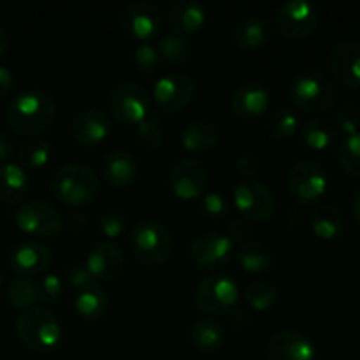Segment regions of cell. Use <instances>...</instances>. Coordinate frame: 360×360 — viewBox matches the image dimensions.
I'll list each match as a JSON object with an SVG mask.
<instances>
[{
	"label": "cell",
	"instance_id": "obj_23",
	"mask_svg": "<svg viewBox=\"0 0 360 360\" xmlns=\"http://www.w3.org/2000/svg\"><path fill=\"white\" fill-rule=\"evenodd\" d=\"M102 174L109 185L125 188L137 179L139 164L129 150H112L102 160Z\"/></svg>",
	"mask_w": 360,
	"mask_h": 360
},
{
	"label": "cell",
	"instance_id": "obj_33",
	"mask_svg": "<svg viewBox=\"0 0 360 360\" xmlns=\"http://www.w3.org/2000/svg\"><path fill=\"white\" fill-rule=\"evenodd\" d=\"M280 299V288L271 280H255L246 287L245 301L255 311H267Z\"/></svg>",
	"mask_w": 360,
	"mask_h": 360
},
{
	"label": "cell",
	"instance_id": "obj_38",
	"mask_svg": "<svg viewBox=\"0 0 360 360\" xmlns=\"http://www.w3.org/2000/svg\"><path fill=\"white\" fill-rule=\"evenodd\" d=\"M134 136H136L137 144L146 148V150H155V148L160 146L164 134H162V127L157 116L150 112L143 122L137 123Z\"/></svg>",
	"mask_w": 360,
	"mask_h": 360
},
{
	"label": "cell",
	"instance_id": "obj_8",
	"mask_svg": "<svg viewBox=\"0 0 360 360\" xmlns=\"http://www.w3.org/2000/svg\"><path fill=\"white\" fill-rule=\"evenodd\" d=\"M287 188L299 204L316 202L329 188V176L319 162L302 158L294 162L287 172Z\"/></svg>",
	"mask_w": 360,
	"mask_h": 360
},
{
	"label": "cell",
	"instance_id": "obj_41",
	"mask_svg": "<svg viewBox=\"0 0 360 360\" xmlns=\"http://www.w3.org/2000/svg\"><path fill=\"white\" fill-rule=\"evenodd\" d=\"M200 210L206 217L218 220V218H224L229 213V200L225 193L218 192V190L204 192L200 195Z\"/></svg>",
	"mask_w": 360,
	"mask_h": 360
},
{
	"label": "cell",
	"instance_id": "obj_37",
	"mask_svg": "<svg viewBox=\"0 0 360 360\" xmlns=\"http://www.w3.org/2000/svg\"><path fill=\"white\" fill-rule=\"evenodd\" d=\"M269 132L273 134L276 139H288L295 134V130L299 129V116L288 105H281V108L274 109L269 116Z\"/></svg>",
	"mask_w": 360,
	"mask_h": 360
},
{
	"label": "cell",
	"instance_id": "obj_53",
	"mask_svg": "<svg viewBox=\"0 0 360 360\" xmlns=\"http://www.w3.org/2000/svg\"><path fill=\"white\" fill-rule=\"evenodd\" d=\"M0 287H2V276H0Z\"/></svg>",
	"mask_w": 360,
	"mask_h": 360
},
{
	"label": "cell",
	"instance_id": "obj_9",
	"mask_svg": "<svg viewBox=\"0 0 360 360\" xmlns=\"http://www.w3.org/2000/svg\"><path fill=\"white\" fill-rule=\"evenodd\" d=\"M109 111L118 122L137 125L151 112V97L136 81H118L109 94Z\"/></svg>",
	"mask_w": 360,
	"mask_h": 360
},
{
	"label": "cell",
	"instance_id": "obj_48",
	"mask_svg": "<svg viewBox=\"0 0 360 360\" xmlns=\"http://www.w3.org/2000/svg\"><path fill=\"white\" fill-rule=\"evenodd\" d=\"M16 84V77H14L13 70L7 65H0V97L11 94Z\"/></svg>",
	"mask_w": 360,
	"mask_h": 360
},
{
	"label": "cell",
	"instance_id": "obj_32",
	"mask_svg": "<svg viewBox=\"0 0 360 360\" xmlns=\"http://www.w3.org/2000/svg\"><path fill=\"white\" fill-rule=\"evenodd\" d=\"M53 153V146L46 137L35 136L28 137L18 148V160L23 169H42L49 162Z\"/></svg>",
	"mask_w": 360,
	"mask_h": 360
},
{
	"label": "cell",
	"instance_id": "obj_42",
	"mask_svg": "<svg viewBox=\"0 0 360 360\" xmlns=\"http://www.w3.org/2000/svg\"><path fill=\"white\" fill-rule=\"evenodd\" d=\"M336 129L345 132L347 136L357 134L360 129V108L352 104V102H345L336 112Z\"/></svg>",
	"mask_w": 360,
	"mask_h": 360
},
{
	"label": "cell",
	"instance_id": "obj_11",
	"mask_svg": "<svg viewBox=\"0 0 360 360\" xmlns=\"http://www.w3.org/2000/svg\"><path fill=\"white\" fill-rule=\"evenodd\" d=\"M236 207L246 220L264 221L273 217L276 210L274 192L259 179H241L234 188Z\"/></svg>",
	"mask_w": 360,
	"mask_h": 360
},
{
	"label": "cell",
	"instance_id": "obj_44",
	"mask_svg": "<svg viewBox=\"0 0 360 360\" xmlns=\"http://www.w3.org/2000/svg\"><path fill=\"white\" fill-rule=\"evenodd\" d=\"M65 280L70 287H74L76 290L86 287V285L94 283V276L90 274V271L86 269V266L81 262H72L65 267Z\"/></svg>",
	"mask_w": 360,
	"mask_h": 360
},
{
	"label": "cell",
	"instance_id": "obj_13",
	"mask_svg": "<svg viewBox=\"0 0 360 360\" xmlns=\"http://www.w3.org/2000/svg\"><path fill=\"white\" fill-rule=\"evenodd\" d=\"M195 97V81L185 72H167L157 79L153 86V98L158 109L174 112L186 108Z\"/></svg>",
	"mask_w": 360,
	"mask_h": 360
},
{
	"label": "cell",
	"instance_id": "obj_3",
	"mask_svg": "<svg viewBox=\"0 0 360 360\" xmlns=\"http://www.w3.org/2000/svg\"><path fill=\"white\" fill-rule=\"evenodd\" d=\"M49 190L60 202L79 207L97 199L101 183L90 165L81 162H67L53 172Z\"/></svg>",
	"mask_w": 360,
	"mask_h": 360
},
{
	"label": "cell",
	"instance_id": "obj_51",
	"mask_svg": "<svg viewBox=\"0 0 360 360\" xmlns=\"http://www.w3.org/2000/svg\"><path fill=\"white\" fill-rule=\"evenodd\" d=\"M350 211H352V214H354L355 220H357L360 224V188L354 193V197H352Z\"/></svg>",
	"mask_w": 360,
	"mask_h": 360
},
{
	"label": "cell",
	"instance_id": "obj_21",
	"mask_svg": "<svg viewBox=\"0 0 360 360\" xmlns=\"http://www.w3.org/2000/svg\"><path fill=\"white\" fill-rule=\"evenodd\" d=\"M271 102L269 88L260 81H245L234 90L231 98L232 111L243 120H255Z\"/></svg>",
	"mask_w": 360,
	"mask_h": 360
},
{
	"label": "cell",
	"instance_id": "obj_26",
	"mask_svg": "<svg viewBox=\"0 0 360 360\" xmlns=\"http://www.w3.org/2000/svg\"><path fill=\"white\" fill-rule=\"evenodd\" d=\"M273 34V25L262 14H252L246 16L236 25L234 39L241 48L255 49L267 44Z\"/></svg>",
	"mask_w": 360,
	"mask_h": 360
},
{
	"label": "cell",
	"instance_id": "obj_39",
	"mask_svg": "<svg viewBox=\"0 0 360 360\" xmlns=\"http://www.w3.org/2000/svg\"><path fill=\"white\" fill-rule=\"evenodd\" d=\"M97 225L105 238H118L129 227V218L120 210H105L98 214Z\"/></svg>",
	"mask_w": 360,
	"mask_h": 360
},
{
	"label": "cell",
	"instance_id": "obj_25",
	"mask_svg": "<svg viewBox=\"0 0 360 360\" xmlns=\"http://www.w3.org/2000/svg\"><path fill=\"white\" fill-rule=\"evenodd\" d=\"M30 179L20 164L7 162L0 165V202L16 204L27 197Z\"/></svg>",
	"mask_w": 360,
	"mask_h": 360
},
{
	"label": "cell",
	"instance_id": "obj_19",
	"mask_svg": "<svg viewBox=\"0 0 360 360\" xmlns=\"http://www.w3.org/2000/svg\"><path fill=\"white\" fill-rule=\"evenodd\" d=\"M329 67L338 83L352 90L360 88V42L355 39L340 42L330 53Z\"/></svg>",
	"mask_w": 360,
	"mask_h": 360
},
{
	"label": "cell",
	"instance_id": "obj_7",
	"mask_svg": "<svg viewBox=\"0 0 360 360\" xmlns=\"http://www.w3.org/2000/svg\"><path fill=\"white\" fill-rule=\"evenodd\" d=\"M18 229L35 238H53L65 225L62 211L49 200L32 199L14 211Z\"/></svg>",
	"mask_w": 360,
	"mask_h": 360
},
{
	"label": "cell",
	"instance_id": "obj_52",
	"mask_svg": "<svg viewBox=\"0 0 360 360\" xmlns=\"http://www.w3.org/2000/svg\"><path fill=\"white\" fill-rule=\"evenodd\" d=\"M7 48H9V37H7V34L4 32V28L0 27V58L6 55Z\"/></svg>",
	"mask_w": 360,
	"mask_h": 360
},
{
	"label": "cell",
	"instance_id": "obj_20",
	"mask_svg": "<svg viewBox=\"0 0 360 360\" xmlns=\"http://www.w3.org/2000/svg\"><path fill=\"white\" fill-rule=\"evenodd\" d=\"M74 141L84 146L102 143L111 134V118L101 108H86L77 112L70 125Z\"/></svg>",
	"mask_w": 360,
	"mask_h": 360
},
{
	"label": "cell",
	"instance_id": "obj_27",
	"mask_svg": "<svg viewBox=\"0 0 360 360\" xmlns=\"http://www.w3.org/2000/svg\"><path fill=\"white\" fill-rule=\"evenodd\" d=\"M220 141V130L214 123L206 120H197L188 123L181 132V144L192 153H207Z\"/></svg>",
	"mask_w": 360,
	"mask_h": 360
},
{
	"label": "cell",
	"instance_id": "obj_24",
	"mask_svg": "<svg viewBox=\"0 0 360 360\" xmlns=\"http://www.w3.org/2000/svg\"><path fill=\"white\" fill-rule=\"evenodd\" d=\"M190 341L200 354H217L225 343V329L217 319L202 316L190 327Z\"/></svg>",
	"mask_w": 360,
	"mask_h": 360
},
{
	"label": "cell",
	"instance_id": "obj_36",
	"mask_svg": "<svg viewBox=\"0 0 360 360\" xmlns=\"http://www.w3.org/2000/svg\"><path fill=\"white\" fill-rule=\"evenodd\" d=\"M336 153L341 169L352 178L360 179V132L340 141Z\"/></svg>",
	"mask_w": 360,
	"mask_h": 360
},
{
	"label": "cell",
	"instance_id": "obj_6",
	"mask_svg": "<svg viewBox=\"0 0 360 360\" xmlns=\"http://www.w3.org/2000/svg\"><path fill=\"white\" fill-rule=\"evenodd\" d=\"M239 299L238 281L227 273H213L197 283L193 301L207 315H221L236 308Z\"/></svg>",
	"mask_w": 360,
	"mask_h": 360
},
{
	"label": "cell",
	"instance_id": "obj_45",
	"mask_svg": "<svg viewBox=\"0 0 360 360\" xmlns=\"http://www.w3.org/2000/svg\"><path fill=\"white\" fill-rule=\"evenodd\" d=\"M250 234H252V225L246 218H232L225 227V236L231 239L232 243H245L248 241Z\"/></svg>",
	"mask_w": 360,
	"mask_h": 360
},
{
	"label": "cell",
	"instance_id": "obj_29",
	"mask_svg": "<svg viewBox=\"0 0 360 360\" xmlns=\"http://www.w3.org/2000/svg\"><path fill=\"white\" fill-rule=\"evenodd\" d=\"M108 294L102 288V285L95 283V281L76 290V295H74V308H76V311L84 320H90V322L104 316L105 311H108Z\"/></svg>",
	"mask_w": 360,
	"mask_h": 360
},
{
	"label": "cell",
	"instance_id": "obj_22",
	"mask_svg": "<svg viewBox=\"0 0 360 360\" xmlns=\"http://www.w3.org/2000/svg\"><path fill=\"white\" fill-rule=\"evenodd\" d=\"M207 20V7L200 0H176L167 13V25L176 35L195 34Z\"/></svg>",
	"mask_w": 360,
	"mask_h": 360
},
{
	"label": "cell",
	"instance_id": "obj_12",
	"mask_svg": "<svg viewBox=\"0 0 360 360\" xmlns=\"http://www.w3.org/2000/svg\"><path fill=\"white\" fill-rule=\"evenodd\" d=\"M122 28L127 35L139 42H150L157 37L164 25V16L157 4L150 0H134L123 9Z\"/></svg>",
	"mask_w": 360,
	"mask_h": 360
},
{
	"label": "cell",
	"instance_id": "obj_49",
	"mask_svg": "<svg viewBox=\"0 0 360 360\" xmlns=\"http://www.w3.org/2000/svg\"><path fill=\"white\" fill-rule=\"evenodd\" d=\"M86 225H88V217L84 213H81V211L74 210L67 214V227H69L70 231L81 232L86 229Z\"/></svg>",
	"mask_w": 360,
	"mask_h": 360
},
{
	"label": "cell",
	"instance_id": "obj_30",
	"mask_svg": "<svg viewBox=\"0 0 360 360\" xmlns=\"http://www.w3.org/2000/svg\"><path fill=\"white\" fill-rule=\"evenodd\" d=\"M236 257H238L243 269L248 271V273H264L273 266L271 248L266 243L255 241V239L241 243L236 250Z\"/></svg>",
	"mask_w": 360,
	"mask_h": 360
},
{
	"label": "cell",
	"instance_id": "obj_16",
	"mask_svg": "<svg viewBox=\"0 0 360 360\" xmlns=\"http://www.w3.org/2000/svg\"><path fill=\"white\" fill-rule=\"evenodd\" d=\"M316 348L313 341L299 329H281L267 343V360H315Z\"/></svg>",
	"mask_w": 360,
	"mask_h": 360
},
{
	"label": "cell",
	"instance_id": "obj_47",
	"mask_svg": "<svg viewBox=\"0 0 360 360\" xmlns=\"http://www.w3.org/2000/svg\"><path fill=\"white\" fill-rule=\"evenodd\" d=\"M14 150H16L14 137L7 130H0V164H7L14 155Z\"/></svg>",
	"mask_w": 360,
	"mask_h": 360
},
{
	"label": "cell",
	"instance_id": "obj_14",
	"mask_svg": "<svg viewBox=\"0 0 360 360\" xmlns=\"http://www.w3.org/2000/svg\"><path fill=\"white\" fill-rule=\"evenodd\" d=\"M234 253V243L220 232H202L190 243V257L206 271L221 269Z\"/></svg>",
	"mask_w": 360,
	"mask_h": 360
},
{
	"label": "cell",
	"instance_id": "obj_10",
	"mask_svg": "<svg viewBox=\"0 0 360 360\" xmlns=\"http://www.w3.org/2000/svg\"><path fill=\"white\" fill-rule=\"evenodd\" d=\"M319 25V9L309 0H287L274 13V27L283 37L301 41Z\"/></svg>",
	"mask_w": 360,
	"mask_h": 360
},
{
	"label": "cell",
	"instance_id": "obj_5",
	"mask_svg": "<svg viewBox=\"0 0 360 360\" xmlns=\"http://www.w3.org/2000/svg\"><path fill=\"white\" fill-rule=\"evenodd\" d=\"M130 246L137 259L146 266H160L172 253V236L167 225L155 218H144L130 232Z\"/></svg>",
	"mask_w": 360,
	"mask_h": 360
},
{
	"label": "cell",
	"instance_id": "obj_50",
	"mask_svg": "<svg viewBox=\"0 0 360 360\" xmlns=\"http://www.w3.org/2000/svg\"><path fill=\"white\" fill-rule=\"evenodd\" d=\"M231 311H232L231 313V320H232V322H234V326H236V323H238V326H239V323H248L250 322V316L246 315L245 309L232 308Z\"/></svg>",
	"mask_w": 360,
	"mask_h": 360
},
{
	"label": "cell",
	"instance_id": "obj_18",
	"mask_svg": "<svg viewBox=\"0 0 360 360\" xmlns=\"http://www.w3.org/2000/svg\"><path fill=\"white\" fill-rule=\"evenodd\" d=\"M86 269L98 281H112L125 269V255L112 241L95 243L86 255Z\"/></svg>",
	"mask_w": 360,
	"mask_h": 360
},
{
	"label": "cell",
	"instance_id": "obj_40",
	"mask_svg": "<svg viewBox=\"0 0 360 360\" xmlns=\"http://www.w3.org/2000/svg\"><path fill=\"white\" fill-rule=\"evenodd\" d=\"M160 53L151 42H139L134 49V63L143 74H151L160 67Z\"/></svg>",
	"mask_w": 360,
	"mask_h": 360
},
{
	"label": "cell",
	"instance_id": "obj_4",
	"mask_svg": "<svg viewBox=\"0 0 360 360\" xmlns=\"http://www.w3.org/2000/svg\"><path fill=\"white\" fill-rule=\"evenodd\" d=\"M290 98L304 112H326L336 104L338 86L319 69L301 70L290 83Z\"/></svg>",
	"mask_w": 360,
	"mask_h": 360
},
{
	"label": "cell",
	"instance_id": "obj_15",
	"mask_svg": "<svg viewBox=\"0 0 360 360\" xmlns=\"http://www.w3.org/2000/svg\"><path fill=\"white\" fill-rule=\"evenodd\" d=\"M167 181L174 195L179 199L192 200L202 195L207 186V172L202 162L197 158L185 157L179 158L171 167Z\"/></svg>",
	"mask_w": 360,
	"mask_h": 360
},
{
	"label": "cell",
	"instance_id": "obj_43",
	"mask_svg": "<svg viewBox=\"0 0 360 360\" xmlns=\"http://www.w3.org/2000/svg\"><path fill=\"white\" fill-rule=\"evenodd\" d=\"M39 292H41V301L56 304L63 295V280L56 273L44 274L39 281Z\"/></svg>",
	"mask_w": 360,
	"mask_h": 360
},
{
	"label": "cell",
	"instance_id": "obj_46",
	"mask_svg": "<svg viewBox=\"0 0 360 360\" xmlns=\"http://www.w3.org/2000/svg\"><path fill=\"white\" fill-rule=\"evenodd\" d=\"M236 169H238V174L243 179H253L257 174V169H259V162H257V158L253 155L243 153L236 160Z\"/></svg>",
	"mask_w": 360,
	"mask_h": 360
},
{
	"label": "cell",
	"instance_id": "obj_35",
	"mask_svg": "<svg viewBox=\"0 0 360 360\" xmlns=\"http://www.w3.org/2000/svg\"><path fill=\"white\" fill-rule=\"evenodd\" d=\"M157 49L160 53V58L171 65H183L192 56V44L188 39L176 34H165L164 37H160Z\"/></svg>",
	"mask_w": 360,
	"mask_h": 360
},
{
	"label": "cell",
	"instance_id": "obj_2",
	"mask_svg": "<svg viewBox=\"0 0 360 360\" xmlns=\"http://www.w3.org/2000/svg\"><path fill=\"white\" fill-rule=\"evenodd\" d=\"M16 334L21 343L35 354L55 352L62 343L63 330L60 320L44 306H30L16 316Z\"/></svg>",
	"mask_w": 360,
	"mask_h": 360
},
{
	"label": "cell",
	"instance_id": "obj_31",
	"mask_svg": "<svg viewBox=\"0 0 360 360\" xmlns=\"http://www.w3.org/2000/svg\"><path fill=\"white\" fill-rule=\"evenodd\" d=\"M340 130L326 118H309L301 125V137L311 150H327L338 141Z\"/></svg>",
	"mask_w": 360,
	"mask_h": 360
},
{
	"label": "cell",
	"instance_id": "obj_34",
	"mask_svg": "<svg viewBox=\"0 0 360 360\" xmlns=\"http://www.w3.org/2000/svg\"><path fill=\"white\" fill-rule=\"evenodd\" d=\"M7 299L11 304L18 309L30 308L41 301V292H39V281L32 280L28 276H18L11 280L7 285Z\"/></svg>",
	"mask_w": 360,
	"mask_h": 360
},
{
	"label": "cell",
	"instance_id": "obj_17",
	"mask_svg": "<svg viewBox=\"0 0 360 360\" xmlns=\"http://www.w3.org/2000/svg\"><path fill=\"white\" fill-rule=\"evenodd\" d=\"M51 248L37 239H25L13 246L9 253V264L20 276H35L51 266Z\"/></svg>",
	"mask_w": 360,
	"mask_h": 360
},
{
	"label": "cell",
	"instance_id": "obj_1",
	"mask_svg": "<svg viewBox=\"0 0 360 360\" xmlns=\"http://www.w3.org/2000/svg\"><path fill=\"white\" fill-rule=\"evenodd\" d=\"M6 116L9 125L18 134L35 137L53 125L56 105L44 90L25 88L11 98Z\"/></svg>",
	"mask_w": 360,
	"mask_h": 360
},
{
	"label": "cell",
	"instance_id": "obj_28",
	"mask_svg": "<svg viewBox=\"0 0 360 360\" xmlns=\"http://www.w3.org/2000/svg\"><path fill=\"white\" fill-rule=\"evenodd\" d=\"M309 227L320 239H336L345 231V217L333 204H320L309 213Z\"/></svg>",
	"mask_w": 360,
	"mask_h": 360
}]
</instances>
